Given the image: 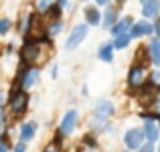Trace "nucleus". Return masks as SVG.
Returning <instances> with one entry per match:
<instances>
[{"instance_id": "423d86ee", "label": "nucleus", "mask_w": 160, "mask_h": 152, "mask_svg": "<svg viewBox=\"0 0 160 152\" xmlns=\"http://www.w3.org/2000/svg\"><path fill=\"white\" fill-rule=\"evenodd\" d=\"M85 37H87V24H77V27L71 31V35L67 37V41H65V49H67V51L77 49L79 45L85 41Z\"/></svg>"}, {"instance_id": "2f4dec72", "label": "nucleus", "mask_w": 160, "mask_h": 152, "mask_svg": "<svg viewBox=\"0 0 160 152\" xmlns=\"http://www.w3.org/2000/svg\"><path fill=\"white\" fill-rule=\"evenodd\" d=\"M158 152H160V142H158Z\"/></svg>"}, {"instance_id": "39448f33", "label": "nucleus", "mask_w": 160, "mask_h": 152, "mask_svg": "<svg viewBox=\"0 0 160 152\" xmlns=\"http://www.w3.org/2000/svg\"><path fill=\"white\" fill-rule=\"evenodd\" d=\"M144 140H146V136H144V130L142 128H130L124 134V144L128 150H138Z\"/></svg>"}, {"instance_id": "b1692460", "label": "nucleus", "mask_w": 160, "mask_h": 152, "mask_svg": "<svg viewBox=\"0 0 160 152\" xmlns=\"http://www.w3.org/2000/svg\"><path fill=\"white\" fill-rule=\"evenodd\" d=\"M12 152H27V144H22V142L14 144V148H12Z\"/></svg>"}, {"instance_id": "f03ea898", "label": "nucleus", "mask_w": 160, "mask_h": 152, "mask_svg": "<svg viewBox=\"0 0 160 152\" xmlns=\"http://www.w3.org/2000/svg\"><path fill=\"white\" fill-rule=\"evenodd\" d=\"M28 104H31V95L28 91L20 89V87H12L8 94V116L12 118H20L27 114Z\"/></svg>"}, {"instance_id": "c756f323", "label": "nucleus", "mask_w": 160, "mask_h": 152, "mask_svg": "<svg viewBox=\"0 0 160 152\" xmlns=\"http://www.w3.org/2000/svg\"><path fill=\"white\" fill-rule=\"evenodd\" d=\"M2 109H4V94L0 91V112H2Z\"/></svg>"}, {"instance_id": "a878e982", "label": "nucleus", "mask_w": 160, "mask_h": 152, "mask_svg": "<svg viewBox=\"0 0 160 152\" xmlns=\"http://www.w3.org/2000/svg\"><path fill=\"white\" fill-rule=\"evenodd\" d=\"M43 152H59V146L57 144H49V146H45Z\"/></svg>"}, {"instance_id": "7c9ffc66", "label": "nucleus", "mask_w": 160, "mask_h": 152, "mask_svg": "<svg viewBox=\"0 0 160 152\" xmlns=\"http://www.w3.org/2000/svg\"><path fill=\"white\" fill-rule=\"evenodd\" d=\"M95 2H98L99 6H106V4H109V0H95Z\"/></svg>"}, {"instance_id": "4468645a", "label": "nucleus", "mask_w": 160, "mask_h": 152, "mask_svg": "<svg viewBox=\"0 0 160 152\" xmlns=\"http://www.w3.org/2000/svg\"><path fill=\"white\" fill-rule=\"evenodd\" d=\"M85 20H87V24H91V27H98V24H102V12H99L95 6H87L85 8Z\"/></svg>"}, {"instance_id": "c85d7f7f", "label": "nucleus", "mask_w": 160, "mask_h": 152, "mask_svg": "<svg viewBox=\"0 0 160 152\" xmlns=\"http://www.w3.org/2000/svg\"><path fill=\"white\" fill-rule=\"evenodd\" d=\"M154 33L160 37V20H156V24H154Z\"/></svg>"}, {"instance_id": "dca6fc26", "label": "nucleus", "mask_w": 160, "mask_h": 152, "mask_svg": "<svg viewBox=\"0 0 160 152\" xmlns=\"http://www.w3.org/2000/svg\"><path fill=\"white\" fill-rule=\"evenodd\" d=\"M113 45L112 43H106V45H102L98 51V55H99V59L102 61H106V63H112V59H113Z\"/></svg>"}, {"instance_id": "20e7f679", "label": "nucleus", "mask_w": 160, "mask_h": 152, "mask_svg": "<svg viewBox=\"0 0 160 152\" xmlns=\"http://www.w3.org/2000/svg\"><path fill=\"white\" fill-rule=\"evenodd\" d=\"M41 77V69L39 67H22L16 75V81H14V87H20V89L28 91L32 85H37Z\"/></svg>"}, {"instance_id": "cd10ccee", "label": "nucleus", "mask_w": 160, "mask_h": 152, "mask_svg": "<svg viewBox=\"0 0 160 152\" xmlns=\"http://www.w3.org/2000/svg\"><path fill=\"white\" fill-rule=\"evenodd\" d=\"M152 81L156 83V85H160V71H156V73L152 75Z\"/></svg>"}, {"instance_id": "bb28decb", "label": "nucleus", "mask_w": 160, "mask_h": 152, "mask_svg": "<svg viewBox=\"0 0 160 152\" xmlns=\"http://www.w3.org/2000/svg\"><path fill=\"white\" fill-rule=\"evenodd\" d=\"M67 2H69V0H55V6H57V8H61V10H63V8L67 6Z\"/></svg>"}, {"instance_id": "6ab92c4d", "label": "nucleus", "mask_w": 160, "mask_h": 152, "mask_svg": "<svg viewBox=\"0 0 160 152\" xmlns=\"http://www.w3.org/2000/svg\"><path fill=\"white\" fill-rule=\"evenodd\" d=\"M130 39H132V37H130V33H128V35L116 37V43H113V47H116V49H126V47L130 45Z\"/></svg>"}, {"instance_id": "0eeeda50", "label": "nucleus", "mask_w": 160, "mask_h": 152, "mask_svg": "<svg viewBox=\"0 0 160 152\" xmlns=\"http://www.w3.org/2000/svg\"><path fill=\"white\" fill-rule=\"evenodd\" d=\"M77 122H79L77 109H69V112L61 118V124H59V134H61V136H69V134L77 128Z\"/></svg>"}, {"instance_id": "2eb2a0df", "label": "nucleus", "mask_w": 160, "mask_h": 152, "mask_svg": "<svg viewBox=\"0 0 160 152\" xmlns=\"http://www.w3.org/2000/svg\"><path fill=\"white\" fill-rule=\"evenodd\" d=\"M148 55H150V61H152V65L160 67V41H158V39L150 41V45H148Z\"/></svg>"}, {"instance_id": "473e14b6", "label": "nucleus", "mask_w": 160, "mask_h": 152, "mask_svg": "<svg viewBox=\"0 0 160 152\" xmlns=\"http://www.w3.org/2000/svg\"><path fill=\"white\" fill-rule=\"evenodd\" d=\"M124 152H126V150H124Z\"/></svg>"}, {"instance_id": "f3484780", "label": "nucleus", "mask_w": 160, "mask_h": 152, "mask_svg": "<svg viewBox=\"0 0 160 152\" xmlns=\"http://www.w3.org/2000/svg\"><path fill=\"white\" fill-rule=\"evenodd\" d=\"M116 23H118V10H116V8H108V10L103 12L102 24H103L106 28H109V27H113Z\"/></svg>"}, {"instance_id": "a211bd4d", "label": "nucleus", "mask_w": 160, "mask_h": 152, "mask_svg": "<svg viewBox=\"0 0 160 152\" xmlns=\"http://www.w3.org/2000/svg\"><path fill=\"white\" fill-rule=\"evenodd\" d=\"M61 31H63V20L61 18H59V20H53V23L47 27V37H55V35H59Z\"/></svg>"}, {"instance_id": "f257e3e1", "label": "nucleus", "mask_w": 160, "mask_h": 152, "mask_svg": "<svg viewBox=\"0 0 160 152\" xmlns=\"http://www.w3.org/2000/svg\"><path fill=\"white\" fill-rule=\"evenodd\" d=\"M45 49H51L47 39H24L22 47L18 51V57L22 67H39L47 59Z\"/></svg>"}, {"instance_id": "ddd939ff", "label": "nucleus", "mask_w": 160, "mask_h": 152, "mask_svg": "<svg viewBox=\"0 0 160 152\" xmlns=\"http://www.w3.org/2000/svg\"><path fill=\"white\" fill-rule=\"evenodd\" d=\"M144 136H146V140L150 142V144H152V142H156L158 140V134H160V130H158V124H154L152 120H148L144 124Z\"/></svg>"}, {"instance_id": "9d476101", "label": "nucleus", "mask_w": 160, "mask_h": 152, "mask_svg": "<svg viewBox=\"0 0 160 152\" xmlns=\"http://www.w3.org/2000/svg\"><path fill=\"white\" fill-rule=\"evenodd\" d=\"M140 4H142V14L146 18L156 16L158 10H160V0H140Z\"/></svg>"}, {"instance_id": "5701e85b", "label": "nucleus", "mask_w": 160, "mask_h": 152, "mask_svg": "<svg viewBox=\"0 0 160 152\" xmlns=\"http://www.w3.org/2000/svg\"><path fill=\"white\" fill-rule=\"evenodd\" d=\"M136 152H154V146L152 144H142Z\"/></svg>"}, {"instance_id": "4be33fe9", "label": "nucleus", "mask_w": 160, "mask_h": 152, "mask_svg": "<svg viewBox=\"0 0 160 152\" xmlns=\"http://www.w3.org/2000/svg\"><path fill=\"white\" fill-rule=\"evenodd\" d=\"M12 148H14L12 144H8V142H2V140H0V152H12Z\"/></svg>"}, {"instance_id": "f8f14e48", "label": "nucleus", "mask_w": 160, "mask_h": 152, "mask_svg": "<svg viewBox=\"0 0 160 152\" xmlns=\"http://www.w3.org/2000/svg\"><path fill=\"white\" fill-rule=\"evenodd\" d=\"M150 33H154V27L150 23H136L132 24L130 37H144V35H150Z\"/></svg>"}, {"instance_id": "1a4fd4ad", "label": "nucleus", "mask_w": 160, "mask_h": 152, "mask_svg": "<svg viewBox=\"0 0 160 152\" xmlns=\"http://www.w3.org/2000/svg\"><path fill=\"white\" fill-rule=\"evenodd\" d=\"M144 77H146L144 67L142 65H134L132 69H130V73H128V85L130 87H142L144 81H146Z\"/></svg>"}, {"instance_id": "aec40b11", "label": "nucleus", "mask_w": 160, "mask_h": 152, "mask_svg": "<svg viewBox=\"0 0 160 152\" xmlns=\"http://www.w3.org/2000/svg\"><path fill=\"white\" fill-rule=\"evenodd\" d=\"M10 28H12V20L8 18V16H2V18H0V37L10 33Z\"/></svg>"}, {"instance_id": "9b49d317", "label": "nucleus", "mask_w": 160, "mask_h": 152, "mask_svg": "<svg viewBox=\"0 0 160 152\" xmlns=\"http://www.w3.org/2000/svg\"><path fill=\"white\" fill-rule=\"evenodd\" d=\"M130 28H132V20L126 16V18H120V20H118V23L112 27V31H109V33H112L113 37H120V35H128Z\"/></svg>"}, {"instance_id": "6e6552de", "label": "nucleus", "mask_w": 160, "mask_h": 152, "mask_svg": "<svg viewBox=\"0 0 160 152\" xmlns=\"http://www.w3.org/2000/svg\"><path fill=\"white\" fill-rule=\"evenodd\" d=\"M37 128H39L37 122H24V124H20V128H18V142L28 144V142L37 136Z\"/></svg>"}, {"instance_id": "412c9836", "label": "nucleus", "mask_w": 160, "mask_h": 152, "mask_svg": "<svg viewBox=\"0 0 160 152\" xmlns=\"http://www.w3.org/2000/svg\"><path fill=\"white\" fill-rule=\"evenodd\" d=\"M55 4V0H39V4H37V10L41 12V14H45V12L49 10V8H51Z\"/></svg>"}, {"instance_id": "393cba45", "label": "nucleus", "mask_w": 160, "mask_h": 152, "mask_svg": "<svg viewBox=\"0 0 160 152\" xmlns=\"http://www.w3.org/2000/svg\"><path fill=\"white\" fill-rule=\"evenodd\" d=\"M83 142H85V144H87V146H89V148H95V138H91V136H87V138H85V140H83Z\"/></svg>"}, {"instance_id": "7ed1b4c3", "label": "nucleus", "mask_w": 160, "mask_h": 152, "mask_svg": "<svg viewBox=\"0 0 160 152\" xmlns=\"http://www.w3.org/2000/svg\"><path fill=\"white\" fill-rule=\"evenodd\" d=\"M113 114V104L109 99H99L93 108V116H91V126L95 130H102L106 126L108 118Z\"/></svg>"}]
</instances>
